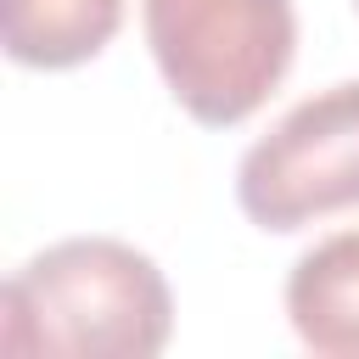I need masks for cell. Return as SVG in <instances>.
I'll return each instance as SVG.
<instances>
[{
    "label": "cell",
    "instance_id": "5",
    "mask_svg": "<svg viewBox=\"0 0 359 359\" xmlns=\"http://www.w3.org/2000/svg\"><path fill=\"white\" fill-rule=\"evenodd\" d=\"M123 0H0V45L17 67H79L112 45Z\"/></svg>",
    "mask_w": 359,
    "mask_h": 359
},
{
    "label": "cell",
    "instance_id": "4",
    "mask_svg": "<svg viewBox=\"0 0 359 359\" xmlns=\"http://www.w3.org/2000/svg\"><path fill=\"white\" fill-rule=\"evenodd\" d=\"M286 314L303 348L325 359H359V230H337L292 264Z\"/></svg>",
    "mask_w": 359,
    "mask_h": 359
},
{
    "label": "cell",
    "instance_id": "1",
    "mask_svg": "<svg viewBox=\"0 0 359 359\" xmlns=\"http://www.w3.org/2000/svg\"><path fill=\"white\" fill-rule=\"evenodd\" d=\"M174 337L163 269L112 236H73L34 252L0 297L6 359H151Z\"/></svg>",
    "mask_w": 359,
    "mask_h": 359
},
{
    "label": "cell",
    "instance_id": "2",
    "mask_svg": "<svg viewBox=\"0 0 359 359\" xmlns=\"http://www.w3.org/2000/svg\"><path fill=\"white\" fill-rule=\"evenodd\" d=\"M168 95L208 129L252 118L297 56L292 0H140Z\"/></svg>",
    "mask_w": 359,
    "mask_h": 359
},
{
    "label": "cell",
    "instance_id": "6",
    "mask_svg": "<svg viewBox=\"0 0 359 359\" xmlns=\"http://www.w3.org/2000/svg\"><path fill=\"white\" fill-rule=\"evenodd\" d=\"M353 6H359V0H353Z\"/></svg>",
    "mask_w": 359,
    "mask_h": 359
},
{
    "label": "cell",
    "instance_id": "3",
    "mask_svg": "<svg viewBox=\"0 0 359 359\" xmlns=\"http://www.w3.org/2000/svg\"><path fill=\"white\" fill-rule=\"evenodd\" d=\"M236 202L258 230H303L359 208V79L297 101L236 168Z\"/></svg>",
    "mask_w": 359,
    "mask_h": 359
}]
</instances>
